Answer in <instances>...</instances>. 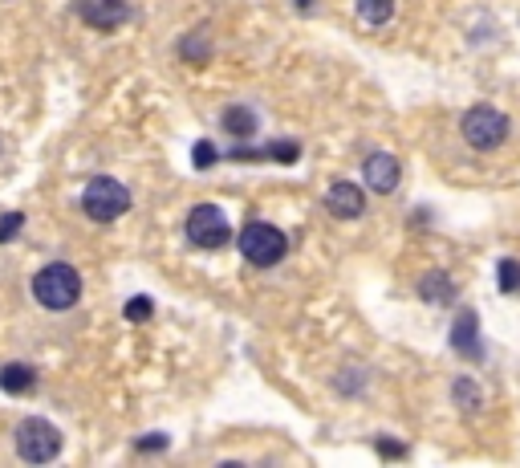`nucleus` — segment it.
<instances>
[{
	"label": "nucleus",
	"instance_id": "10",
	"mask_svg": "<svg viewBox=\"0 0 520 468\" xmlns=\"http://www.w3.org/2000/svg\"><path fill=\"white\" fill-rule=\"evenodd\" d=\"M451 346L460 350L464 359H480L484 355V346H480V318H476V310H464L460 318H455V326H451Z\"/></svg>",
	"mask_w": 520,
	"mask_h": 468
},
{
	"label": "nucleus",
	"instance_id": "16",
	"mask_svg": "<svg viewBox=\"0 0 520 468\" xmlns=\"http://www.w3.org/2000/svg\"><path fill=\"white\" fill-rule=\"evenodd\" d=\"M451 399L460 403V407H468V412H476V407H480V387H476L472 379H455V387H451Z\"/></svg>",
	"mask_w": 520,
	"mask_h": 468
},
{
	"label": "nucleus",
	"instance_id": "8",
	"mask_svg": "<svg viewBox=\"0 0 520 468\" xmlns=\"http://www.w3.org/2000/svg\"><path fill=\"white\" fill-rule=\"evenodd\" d=\"M362 175H366V188H370V192L390 196V192L399 188V175H403V167H399V159H395V155L374 151V155L362 163Z\"/></svg>",
	"mask_w": 520,
	"mask_h": 468
},
{
	"label": "nucleus",
	"instance_id": "15",
	"mask_svg": "<svg viewBox=\"0 0 520 468\" xmlns=\"http://www.w3.org/2000/svg\"><path fill=\"white\" fill-rule=\"evenodd\" d=\"M354 9H358V17H362V21L382 25V21L395 17V0H354Z\"/></svg>",
	"mask_w": 520,
	"mask_h": 468
},
{
	"label": "nucleus",
	"instance_id": "11",
	"mask_svg": "<svg viewBox=\"0 0 520 468\" xmlns=\"http://www.w3.org/2000/svg\"><path fill=\"white\" fill-rule=\"evenodd\" d=\"M419 298L427 302V306H451L455 302V285H451V277L447 273H423V281H419Z\"/></svg>",
	"mask_w": 520,
	"mask_h": 468
},
{
	"label": "nucleus",
	"instance_id": "14",
	"mask_svg": "<svg viewBox=\"0 0 520 468\" xmlns=\"http://www.w3.org/2000/svg\"><path fill=\"white\" fill-rule=\"evenodd\" d=\"M179 53H183V62H191V66H204L208 57H212V45H208V37H204V33H187V37L179 41Z\"/></svg>",
	"mask_w": 520,
	"mask_h": 468
},
{
	"label": "nucleus",
	"instance_id": "22",
	"mask_svg": "<svg viewBox=\"0 0 520 468\" xmlns=\"http://www.w3.org/2000/svg\"><path fill=\"white\" fill-rule=\"evenodd\" d=\"M159 448H167V436H147V440H139V452H159Z\"/></svg>",
	"mask_w": 520,
	"mask_h": 468
},
{
	"label": "nucleus",
	"instance_id": "3",
	"mask_svg": "<svg viewBox=\"0 0 520 468\" xmlns=\"http://www.w3.org/2000/svg\"><path fill=\"white\" fill-rule=\"evenodd\" d=\"M82 212L98 224H110V220L130 212V192L118 180H110V175H94L82 192Z\"/></svg>",
	"mask_w": 520,
	"mask_h": 468
},
{
	"label": "nucleus",
	"instance_id": "1",
	"mask_svg": "<svg viewBox=\"0 0 520 468\" xmlns=\"http://www.w3.org/2000/svg\"><path fill=\"white\" fill-rule=\"evenodd\" d=\"M33 298H37V306H45V310H53V314L74 310L78 298H82V273H78L74 265H65V261L45 265V269L33 277Z\"/></svg>",
	"mask_w": 520,
	"mask_h": 468
},
{
	"label": "nucleus",
	"instance_id": "18",
	"mask_svg": "<svg viewBox=\"0 0 520 468\" xmlns=\"http://www.w3.org/2000/svg\"><path fill=\"white\" fill-rule=\"evenodd\" d=\"M25 228V212H0V245H9Z\"/></svg>",
	"mask_w": 520,
	"mask_h": 468
},
{
	"label": "nucleus",
	"instance_id": "20",
	"mask_svg": "<svg viewBox=\"0 0 520 468\" xmlns=\"http://www.w3.org/2000/svg\"><path fill=\"white\" fill-rule=\"evenodd\" d=\"M500 289L504 294H516L520 289V261H500Z\"/></svg>",
	"mask_w": 520,
	"mask_h": 468
},
{
	"label": "nucleus",
	"instance_id": "2",
	"mask_svg": "<svg viewBox=\"0 0 520 468\" xmlns=\"http://www.w3.org/2000/svg\"><path fill=\"white\" fill-rule=\"evenodd\" d=\"M236 245H240L244 261L256 265V269H273V265H281L285 253H289V237H285L277 224H269V220L244 224V232L236 237Z\"/></svg>",
	"mask_w": 520,
	"mask_h": 468
},
{
	"label": "nucleus",
	"instance_id": "13",
	"mask_svg": "<svg viewBox=\"0 0 520 468\" xmlns=\"http://www.w3.org/2000/svg\"><path fill=\"white\" fill-rule=\"evenodd\" d=\"M220 127H224L228 135H236V139H252V135H256V114H252L248 106H228V110L220 114Z\"/></svg>",
	"mask_w": 520,
	"mask_h": 468
},
{
	"label": "nucleus",
	"instance_id": "23",
	"mask_svg": "<svg viewBox=\"0 0 520 468\" xmlns=\"http://www.w3.org/2000/svg\"><path fill=\"white\" fill-rule=\"evenodd\" d=\"M378 452H382V456H403L407 448H403V444H386V440H378Z\"/></svg>",
	"mask_w": 520,
	"mask_h": 468
},
{
	"label": "nucleus",
	"instance_id": "24",
	"mask_svg": "<svg viewBox=\"0 0 520 468\" xmlns=\"http://www.w3.org/2000/svg\"><path fill=\"white\" fill-rule=\"evenodd\" d=\"M297 9H301V13H313V0H297Z\"/></svg>",
	"mask_w": 520,
	"mask_h": 468
},
{
	"label": "nucleus",
	"instance_id": "19",
	"mask_svg": "<svg viewBox=\"0 0 520 468\" xmlns=\"http://www.w3.org/2000/svg\"><path fill=\"white\" fill-rule=\"evenodd\" d=\"M122 314H126L130 322H147V318L155 314V302L139 294V298H130V302H126V310H122Z\"/></svg>",
	"mask_w": 520,
	"mask_h": 468
},
{
	"label": "nucleus",
	"instance_id": "4",
	"mask_svg": "<svg viewBox=\"0 0 520 468\" xmlns=\"http://www.w3.org/2000/svg\"><path fill=\"white\" fill-rule=\"evenodd\" d=\"M13 440H17V456L29 460V464H49L61 452V432L49 420H37V416L21 420L17 432H13Z\"/></svg>",
	"mask_w": 520,
	"mask_h": 468
},
{
	"label": "nucleus",
	"instance_id": "17",
	"mask_svg": "<svg viewBox=\"0 0 520 468\" xmlns=\"http://www.w3.org/2000/svg\"><path fill=\"white\" fill-rule=\"evenodd\" d=\"M265 159H277V163H297V159H301V143H293V139H277V143H269V147H265Z\"/></svg>",
	"mask_w": 520,
	"mask_h": 468
},
{
	"label": "nucleus",
	"instance_id": "5",
	"mask_svg": "<svg viewBox=\"0 0 520 468\" xmlns=\"http://www.w3.org/2000/svg\"><path fill=\"white\" fill-rule=\"evenodd\" d=\"M187 241L200 249H224L232 241V224L216 204H195L187 212Z\"/></svg>",
	"mask_w": 520,
	"mask_h": 468
},
{
	"label": "nucleus",
	"instance_id": "21",
	"mask_svg": "<svg viewBox=\"0 0 520 468\" xmlns=\"http://www.w3.org/2000/svg\"><path fill=\"white\" fill-rule=\"evenodd\" d=\"M216 159H220V155H216V147H212L208 139H204V143H195V151H191V163L200 167V171H204V167H212Z\"/></svg>",
	"mask_w": 520,
	"mask_h": 468
},
{
	"label": "nucleus",
	"instance_id": "7",
	"mask_svg": "<svg viewBox=\"0 0 520 468\" xmlns=\"http://www.w3.org/2000/svg\"><path fill=\"white\" fill-rule=\"evenodd\" d=\"M74 9H78V17H82L90 29H98V33H114V29H122L126 17H130L126 0H78Z\"/></svg>",
	"mask_w": 520,
	"mask_h": 468
},
{
	"label": "nucleus",
	"instance_id": "6",
	"mask_svg": "<svg viewBox=\"0 0 520 468\" xmlns=\"http://www.w3.org/2000/svg\"><path fill=\"white\" fill-rule=\"evenodd\" d=\"M464 139L476 147V151H492L508 139V119H504V110L480 102L464 114Z\"/></svg>",
	"mask_w": 520,
	"mask_h": 468
},
{
	"label": "nucleus",
	"instance_id": "12",
	"mask_svg": "<svg viewBox=\"0 0 520 468\" xmlns=\"http://www.w3.org/2000/svg\"><path fill=\"white\" fill-rule=\"evenodd\" d=\"M0 387H5L9 395H29L37 387V371L29 363H5L0 367Z\"/></svg>",
	"mask_w": 520,
	"mask_h": 468
},
{
	"label": "nucleus",
	"instance_id": "9",
	"mask_svg": "<svg viewBox=\"0 0 520 468\" xmlns=\"http://www.w3.org/2000/svg\"><path fill=\"white\" fill-rule=\"evenodd\" d=\"M325 208H330L338 220H358L362 212H366V192L358 188V184H334L330 188V196H325Z\"/></svg>",
	"mask_w": 520,
	"mask_h": 468
}]
</instances>
